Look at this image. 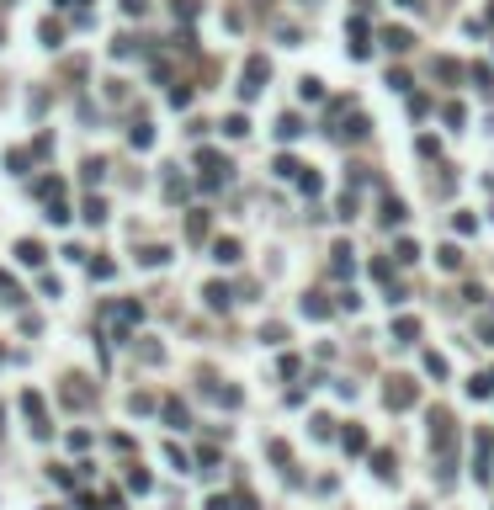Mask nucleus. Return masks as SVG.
<instances>
[{
	"instance_id": "nucleus-12",
	"label": "nucleus",
	"mask_w": 494,
	"mask_h": 510,
	"mask_svg": "<svg viewBox=\"0 0 494 510\" xmlns=\"http://www.w3.org/2000/svg\"><path fill=\"white\" fill-rule=\"evenodd\" d=\"M489 388H494L489 378H473V383H468V393H473V399H489Z\"/></svg>"
},
{
	"instance_id": "nucleus-6",
	"label": "nucleus",
	"mask_w": 494,
	"mask_h": 510,
	"mask_svg": "<svg viewBox=\"0 0 494 510\" xmlns=\"http://www.w3.org/2000/svg\"><path fill=\"white\" fill-rule=\"evenodd\" d=\"M372 468H377V478H394V457H388V452H372Z\"/></svg>"
},
{
	"instance_id": "nucleus-2",
	"label": "nucleus",
	"mask_w": 494,
	"mask_h": 510,
	"mask_svg": "<svg viewBox=\"0 0 494 510\" xmlns=\"http://www.w3.org/2000/svg\"><path fill=\"white\" fill-rule=\"evenodd\" d=\"M16 261H21V266H43V245H38V240H21V245H16Z\"/></svg>"
},
{
	"instance_id": "nucleus-7",
	"label": "nucleus",
	"mask_w": 494,
	"mask_h": 510,
	"mask_svg": "<svg viewBox=\"0 0 494 510\" xmlns=\"http://www.w3.org/2000/svg\"><path fill=\"white\" fill-rule=\"evenodd\" d=\"M64 404H75V409H85V404H91V393H85V388H75V383H69V388H64Z\"/></svg>"
},
{
	"instance_id": "nucleus-8",
	"label": "nucleus",
	"mask_w": 494,
	"mask_h": 510,
	"mask_svg": "<svg viewBox=\"0 0 494 510\" xmlns=\"http://www.w3.org/2000/svg\"><path fill=\"white\" fill-rule=\"evenodd\" d=\"M346 452H367V430H346Z\"/></svg>"
},
{
	"instance_id": "nucleus-3",
	"label": "nucleus",
	"mask_w": 494,
	"mask_h": 510,
	"mask_svg": "<svg viewBox=\"0 0 494 510\" xmlns=\"http://www.w3.org/2000/svg\"><path fill=\"white\" fill-rule=\"evenodd\" d=\"M388 404H394V409H404V404H415V388H409V383H398V388H388Z\"/></svg>"
},
{
	"instance_id": "nucleus-14",
	"label": "nucleus",
	"mask_w": 494,
	"mask_h": 510,
	"mask_svg": "<svg viewBox=\"0 0 494 510\" xmlns=\"http://www.w3.org/2000/svg\"><path fill=\"white\" fill-rule=\"evenodd\" d=\"M64 5H85V0H64Z\"/></svg>"
},
{
	"instance_id": "nucleus-9",
	"label": "nucleus",
	"mask_w": 494,
	"mask_h": 510,
	"mask_svg": "<svg viewBox=\"0 0 494 510\" xmlns=\"http://www.w3.org/2000/svg\"><path fill=\"white\" fill-rule=\"evenodd\" d=\"M207 303H213V308H223V303H229V287H223V282H213V287H207Z\"/></svg>"
},
{
	"instance_id": "nucleus-11",
	"label": "nucleus",
	"mask_w": 494,
	"mask_h": 510,
	"mask_svg": "<svg viewBox=\"0 0 494 510\" xmlns=\"http://www.w3.org/2000/svg\"><path fill=\"white\" fill-rule=\"evenodd\" d=\"M85 218H91V224H101V218H106V207H101V197H91V202H85Z\"/></svg>"
},
{
	"instance_id": "nucleus-5",
	"label": "nucleus",
	"mask_w": 494,
	"mask_h": 510,
	"mask_svg": "<svg viewBox=\"0 0 494 510\" xmlns=\"http://www.w3.org/2000/svg\"><path fill=\"white\" fill-rule=\"evenodd\" d=\"M213 255H218L223 266H229V261H239V245H234V240H218V245H213Z\"/></svg>"
},
{
	"instance_id": "nucleus-1",
	"label": "nucleus",
	"mask_w": 494,
	"mask_h": 510,
	"mask_svg": "<svg viewBox=\"0 0 494 510\" xmlns=\"http://www.w3.org/2000/svg\"><path fill=\"white\" fill-rule=\"evenodd\" d=\"M21 409H27V420H32V436H48V415H43V399H38V393H27V399H21Z\"/></svg>"
},
{
	"instance_id": "nucleus-10",
	"label": "nucleus",
	"mask_w": 494,
	"mask_h": 510,
	"mask_svg": "<svg viewBox=\"0 0 494 510\" xmlns=\"http://www.w3.org/2000/svg\"><path fill=\"white\" fill-rule=\"evenodd\" d=\"M394 335H398V340H415V335H420V325H415V319H398V325H394Z\"/></svg>"
},
{
	"instance_id": "nucleus-13",
	"label": "nucleus",
	"mask_w": 494,
	"mask_h": 510,
	"mask_svg": "<svg viewBox=\"0 0 494 510\" xmlns=\"http://www.w3.org/2000/svg\"><path fill=\"white\" fill-rule=\"evenodd\" d=\"M122 11H128V16H139V11H144V0H122Z\"/></svg>"
},
{
	"instance_id": "nucleus-4",
	"label": "nucleus",
	"mask_w": 494,
	"mask_h": 510,
	"mask_svg": "<svg viewBox=\"0 0 494 510\" xmlns=\"http://www.w3.org/2000/svg\"><path fill=\"white\" fill-rule=\"evenodd\" d=\"M165 420H170V426H186V404H181V399H165Z\"/></svg>"
}]
</instances>
